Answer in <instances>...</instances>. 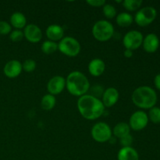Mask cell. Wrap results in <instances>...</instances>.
Listing matches in <instances>:
<instances>
[{"instance_id":"cell-1","label":"cell","mask_w":160,"mask_h":160,"mask_svg":"<svg viewBox=\"0 0 160 160\" xmlns=\"http://www.w3.org/2000/svg\"><path fill=\"white\" fill-rule=\"evenodd\" d=\"M78 111L84 119L95 120L103 115L105 106L101 99L86 94L80 97L77 102Z\"/></svg>"},{"instance_id":"cell-2","label":"cell","mask_w":160,"mask_h":160,"mask_svg":"<svg viewBox=\"0 0 160 160\" xmlns=\"http://www.w3.org/2000/svg\"><path fill=\"white\" fill-rule=\"evenodd\" d=\"M90 87L88 79L86 75L81 72L75 70L67 75L66 88L70 95L80 98L88 92Z\"/></svg>"},{"instance_id":"cell-3","label":"cell","mask_w":160,"mask_h":160,"mask_svg":"<svg viewBox=\"0 0 160 160\" xmlns=\"http://www.w3.org/2000/svg\"><path fill=\"white\" fill-rule=\"evenodd\" d=\"M131 99L137 107L142 109H150L157 102V94L149 86H140L133 92Z\"/></svg>"},{"instance_id":"cell-4","label":"cell","mask_w":160,"mask_h":160,"mask_svg":"<svg viewBox=\"0 0 160 160\" xmlns=\"http://www.w3.org/2000/svg\"><path fill=\"white\" fill-rule=\"evenodd\" d=\"M115 34L113 25L106 20L97 21L92 27V35L98 42H107Z\"/></svg>"},{"instance_id":"cell-5","label":"cell","mask_w":160,"mask_h":160,"mask_svg":"<svg viewBox=\"0 0 160 160\" xmlns=\"http://www.w3.org/2000/svg\"><path fill=\"white\" fill-rule=\"evenodd\" d=\"M81 44L76 38L67 36L61 39L58 43V50L69 57H75L81 52Z\"/></svg>"},{"instance_id":"cell-6","label":"cell","mask_w":160,"mask_h":160,"mask_svg":"<svg viewBox=\"0 0 160 160\" xmlns=\"http://www.w3.org/2000/svg\"><path fill=\"white\" fill-rule=\"evenodd\" d=\"M91 134L95 142L104 143L112 138V131L108 123L98 122L92 127Z\"/></svg>"},{"instance_id":"cell-7","label":"cell","mask_w":160,"mask_h":160,"mask_svg":"<svg viewBox=\"0 0 160 160\" xmlns=\"http://www.w3.org/2000/svg\"><path fill=\"white\" fill-rule=\"evenodd\" d=\"M157 11L152 6H145L136 12L134 20L138 26L146 27L151 24L156 18Z\"/></svg>"},{"instance_id":"cell-8","label":"cell","mask_w":160,"mask_h":160,"mask_svg":"<svg viewBox=\"0 0 160 160\" xmlns=\"http://www.w3.org/2000/svg\"><path fill=\"white\" fill-rule=\"evenodd\" d=\"M143 34L138 31L132 30L130 31L123 36V45L126 49H130L131 51L138 49L142 45L143 42Z\"/></svg>"},{"instance_id":"cell-9","label":"cell","mask_w":160,"mask_h":160,"mask_svg":"<svg viewBox=\"0 0 160 160\" xmlns=\"http://www.w3.org/2000/svg\"><path fill=\"white\" fill-rule=\"evenodd\" d=\"M148 114L142 110L136 111L131 116L129 120L130 128L135 131L145 129L148 123Z\"/></svg>"},{"instance_id":"cell-10","label":"cell","mask_w":160,"mask_h":160,"mask_svg":"<svg viewBox=\"0 0 160 160\" xmlns=\"http://www.w3.org/2000/svg\"><path fill=\"white\" fill-rule=\"evenodd\" d=\"M66 88V79L62 76L56 75L52 77L47 84V91L48 94L57 95L60 94Z\"/></svg>"},{"instance_id":"cell-11","label":"cell","mask_w":160,"mask_h":160,"mask_svg":"<svg viewBox=\"0 0 160 160\" xmlns=\"http://www.w3.org/2000/svg\"><path fill=\"white\" fill-rule=\"evenodd\" d=\"M24 38L31 43H38L42 38V31L38 25L34 23H29L23 30Z\"/></svg>"},{"instance_id":"cell-12","label":"cell","mask_w":160,"mask_h":160,"mask_svg":"<svg viewBox=\"0 0 160 160\" xmlns=\"http://www.w3.org/2000/svg\"><path fill=\"white\" fill-rule=\"evenodd\" d=\"M119 97H120V94H119L118 90L116 88L110 87L104 91L101 101L104 105L105 108H110L118 102Z\"/></svg>"},{"instance_id":"cell-13","label":"cell","mask_w":160,"mask_h":160,"mask_svg":"<svg viewBox=\"0 0 160 160\" xmlns=\"http://www.w3.org/2000/svg\"><path fill=\"white\" fill-rule=\"evenodd\" d=\"M22 63L17 59H12L8 61L4 66L3 73L6 77L9 78H16L21 73Z\"/></svg>"},{"instance_id":"cell-14","label":"cell","mask_w":160,"mask_h":160,"mask_svg":"<svg viewBox=\"0 0 160 160\" xmlns=\"http://www.w3.org/2000/svg\"><path fill=\"white\" fill-rule=\"evenodd\" d=\"M143 48L146 52L154 53L158 50L159 47V37L156 34H148L144 38L142 42Z\"/></svg>"},{"instance_id":"cell-15","label":"cell","mask_w":160,"mask_h":160,"mask_svg":"<svg viewBox=\"0 0 160 160\" xmlns=\"http://www.w3.org/2000/svg\"><path fill=\"white\" fill-rule=\"evenodd\" d=\"M45 34L48 40L56 42L64 38V30L60 25L51 24L46 28Z\"/></svg>"},{"instance_id":"cell-16","label":"cell","mask_w":160,"mask_h":160,"mask_svg":"<svg viewBox=\"0 0 160 160\" xmlns=\"http://www.w3.org/2000/svg\"><path fill=\"white\" fill-rule=\"evenodd\" d=\"M106 70V64L101 59H93L88 63V71L92 76L100 77Z\"/></svg>"},{"instance_id":"cell-17","label":"cell","mask_w":160,"mask_h":160,"mask_svg":"<svg viewBox=\"0 0 160 160\" xmlns=\"http://www.w3.org/2000/svg\"><path fill=\"white\" fill-rule=\"evenodd\" d=\"M118 160H139L138 152L133 147H122L117 154Z\"/></svg>"},{"instance_id":"cell-18","label":"cell","mask_w":160,"mask_h":160,"mask_svg":"<svg viewBox=\"0 0 160 160\" xmlns=\"http://www.w3.org/2000/svg\"><path fill=\"white\" fill-rule=\"evenodd\" d=\"M10 25L17 30H21L27 26L26 17L20 12H15L10 17Z\"/></svg>"},{"instance_id":"cell-19","label":"cell","mask_w":160,"mask_h":160,"mask_svg":"<svg viewBox=\"0 0 160 160\" xmlns=\"http://www.w3.org/2000/svg\"><path fill=\"white\" fill-rule=\"evenodd\" d=\"M116 22H117V25L121 28H128L134 22V17L128 12H122L117 15Z\"/></svg>"},{"instance_id":"cell-20","label":"cell","mask_w":160,"mask_h":160,"mask_svg":"<svg viewBox=\"0 0 160 160\" xmlns=\"http://www.w3.org/2000/svg\"><path fill=\"white\" fill-rule=\"evenodd\" d=\"M112 134L115 135V137L118 138H121L124 137V136L130 134V131H131V128L128 123H124V122H120L117 124L115 125L112 130Z\"/></svg>"},{"instance_id":"cell-21","label":"cell","mask_w":160,"mask_h":160,"mask_svg":"<svg viewBox=\"0 0 160 160\" xmlns=\"http://www.w3.org/2000/svg\"><path fill=\"white\" fill-rule=\"evenodd\" d=\"M56 103V97L51 94H46L44 95L41 100V106L44 110H51L55 107Z\"/></svg>"},{"instance_id":"cell-22","label":"cell","mask_w":160,"mask_h":160,"mask_svg":"<svg viewBox=\"0 0 160 160\" xmlns=\"http://www.w3.org/2000/svg\"><path fill=\"white\" fill-rule=\"evenodd\" d=\"M41 49H42V52H44L45 54H52V53L56 52L58 50V43H56V42H52V41L50 40L45 41V42L42 44Z\"/></svg>"},{"instance_id":"cell-23","label":"cell","mask_w":160,"mask_h":160,"mask_svg":"<svg viewBox=\"0 0 160 160\" xmlns=\"http://www.w3.org/2000/svg\"><path fill=\"white\" fill-rule=\"evenodd\" d=\"M142 3H143L142 0H124L122 4L128 11L134 12L141 7Z\"/></svg>"},{"instance_id":"cell-24","label":"cell","mask_w":160,"mask_h":160,"mask_svg":"<svg viewBox=\"0 0 160 160\" xmlns=\"http://www.w3.org/2000/svg\"><path fill=\"white\" fill-rule=\"evenodd\" d=\"M102 12L103 15L107 19H113L117 15V9L115 8V6L111 4H108V3L107 4L106 3L102 6Z\"/></svg>"},{"instance_id":"cell-25","label":"cell","mask_w":160,"mask_h":160,"mask_svg":"<svg viewBox=\"0 0 160 160\" xmlns=\"http://www.w3.org/2000/svg\"><path fill=\"white\" fill-rule=\"evenodd\" d=\"M148 120L153 123H160V108L154 106L149 109L148 114Z\"/></svg>"},{"instance_id":"cell-26","label":"cell","mask_w":160,"mask_h":160,"mask_svg":"<svg viewBox=\"0 0 160 160\" xmlns=\"http://www.w3.org/2000/svg\"><path fill=\"white\" fill-rule=\"evenodd\" d=\"M104 91L105 89L103 88L102 86L100 85V84H95V85H93L92 87H90L88 90V95L100 99V98H102V96L103 93H104Z\"/></svg>"},{"instance_id":"cell-27","label":"cell","mask_w":160,"mask_h":160,"mask_svg":"<svg viewBox=\"0 0 160 160\" xmlns=\"http://www.w3.org/2000/svg\"><path fill=\"white\" fill-rule=\"evenodd\" d=\"M36 66H37V64H36L35 60L32 59H28L22 63V69L25 72L31 73L35 70Z\"/></svg>"},{"instance_id":"cell-28","label":"cell","mask_w":160,"mask_h":160,"mask_svg":"<svg viewBox=\"0 0 160 160\" xmlns=\"http://www.w3.org/2000/svg\"><path fill=\"white\" fill-rule=\"evenodd\" d=\"M24 35H23V31L21 30H14L12 31L9 34V38L12 42H20L22 39L23 38Z\"/></svg>"},{"instance_id":"cell-29","label":"cell","mask_w":160,"mask_h":160,"mask_svg":"<svg viewBox=\"0 0 160 160\" xmlns=\"http://www.w3.org/2000/svg\"><path fill=\"white\" fill-rule=\"evenodd\" d=\"M11 30H12V27H11L10 23L6 21H3V20L0 21V34L6 35V34H10V32L12 31Z\"/></svg>"},{"instance_id":"cell-30","label":"cell","mask_w":160,"mask_h":160,"mask_svg":"<svg viewBox=\"0 0 160 160\" xmlns=\"http://www.w3.org/2000/svg\"><path fill=\"white\" fill-rule=\"evenodd\" d=\"M133 136L131 134L120 138V143L122 147H131L133 143Z\"/></svg>"},{"instance_id":"cell-31","label":"cell","mask_w":160,"mask_h":160,"mask_svg":"<svg viewBox=\"0 0 160 160\" xmlns=\"http://www.w3.org/2000/svg\"><path fill=\"white\" fill-rule=\"evenodd\" d=\"M86 2L93 7H101L106 4V0H88Z\"/></svg>"},{"instance_id":"cell-32","label":"cell","mask_w":160,"mask_h":160,"mask_svg":"<svg viewBox=\"0 0 160 160\" xmlns=\"http://www.w3.org/2000/svg\"><path fill=\"white\" fill-rule=\"evenodd\" d=\"M154 84L156 88L160 91V73H158L154 78Z\"/></svg>"},{"instance_id":"cell-33","label":"cell","mask_w":160,"mask_h":160,"mask_svg":"<svg viewBox=\"0 0 160 160\" xmlns=\"http://www.w3.org/2000/svg\"><path fill=\"white\" fill-rule=\"evenodd\" d=\"M133 55H134L133 51H131L130 49H125V51L123 52V56L126 58H131L133 56Z\"/></svg>"}]
</instances>
